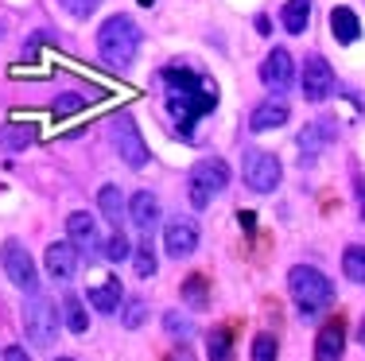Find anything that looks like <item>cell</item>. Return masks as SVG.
Returning a JSON list of instances; mask_svg holds the SVG:
<instances>
[{
	"instance_id": "6da1fadb",
	"label": "cell",
	"mask_w": 365,
	"mask_h": 361,
	"mask_svg": "<svg viewBox=\"0 0 365 361\" xmlns=\"http://www.w3.org/2000/svg\"><path fill=\"white\" fill-rule=\"evenodd\" d=\"M163 85H168V113L175 120V132L182 140H190L195 120L218 109V85H214V78H206V74L190 70L182 63L163 70Z\"/></svg>"
},
{
	"instance_id": "7a4b0ae2",
	"label": "cell",
	"mask_w": 365,
	"mask_h": 361,
	"mask_svg": "<svg viewBox=\"0 0 365 361\" xmlns=\"http://www.w3.org/2000/svg\"><path fill=\"white\" fill-rule=\"evenodd\" d=\"M140 43H144V31L136 28L133 16H109L98 31V55L113 70H125L140 55Z\"/></svg>"
},
{
	"instance_id": "3957f363",
	"label": "cell",
	"mask_w": 365,
	"mask_h": 361,
	"mask_svg": "<svg viewBox=\"0 0 365 361\" xmlns=\"http://www.w3.org/2000/svg\"><path fill=\"white\" fill-rule=\"evenodd\" d=\"M288 291L299 307V319H319L330 303H334V283L311 264H295L288 272Z\"/></svg>"
},
{
	"instance_id": "277c9868",
	"label": "cell",
	"mask_w": 365,
	"mask_h": 361,
	"mask_svg": "<svg viewBox=\"0 0 365 361\" xmlns=\"http://www.w3.org/2000/svg\"><path fill=\"white\" fill-rule=\"evenodd\" d=\"M187 183H190V206H195V210H206V206L230 187V167H225L222 159H198L195 167H190Z\"/></svg>"
},
{
	"instance_id": "5b68a950",
	"label": "cell",
	"mask_w": 365,
	"mask_h": 361,
	"mask_svg": "<svg viewBox=\"0 0 365 361\" xmlns=\"http://www.w3.org/2000/svg\"><path fill=\"white\" fill-rule=\"evenodd\" d=\"M24 334H28V342L39 350H47L51 342L58 338V311L47 295H39V291L24 303Z\"/></svg>"
},
{
	"instance_id": "8992f818",
	"label": "cell",
	"mask_w": 365,
	"mask_h": 361,
	"mask_svg": "<svg viewBox=\"0 0 365 361\" xmlns=\"http://www.w3.org/2000/svg\"><path fill=\"white\" fill-rule=\"evenodd\" d=\"M109 132H113V144H117V156L125 159V167L140 171L148 163V144L140 136V125H136L128 113H117L109 120Z\"/></svg>"
},
{
	"instance_id": "52a82bcc",
	"label": "cell",
	"mask_w": 365,
	"mask_h": 361,
	"mask_svg": "<svg viewBox=\"0 0 365 361\" xmlns=\"http://www.w3.org/2000/svg\"><path fill=\"white\" fill-rule=\"evenodd\" d=\"M241 175H245L249 191H257V194H272L276 187H280V179H284V167H280V159H276L272 152L253 148V152H245Z\"/></svg>"
},
{
	"instance_id": "ba28073f",
	"label": "cell",
	"mask_w": 365,
	"mask_h": 361,
	"mask_svg": "<svg viewBox=\"0 0 365 361\" xmlns=\"http://www.w3.org/2000/svg\"><path fill=\"white\" fill-rule=\"evenodd\" d=\"M0 261H4V272H8V280H12L16 288L28 291V295H36V291H39L36 261H31L28 248H24L16 237H8V241H4V248H0Z\"/></svg>"
},
{
	"instance_id": "9c48e42d",
	"label": "cell",
	"mask_w": 365,
	"mask_h": 361,
	"mask_svg": "<svg viewBox=\"0 0 365 361\" xmlns=\"http://www.w3.org/2000/svg\"><path fill=\"white\" fill-rule=\"evenodd\" d=\"M299 85H303V98H307V101H327L330 93H334V70H330V63L323 55L303 58Z\"/></svg>"
},
{
	"instance_id": "30bf717a",
	"label": "cell",
	"mask_w": 365,
	"mask_h": 361,
	"mask_svg": "<svg viewBox=\"0 0 365 361\" xmlns=\"http://www.w3.org/2000/svg\"><path fill=\"white\" fill-rule=\"evenodd\" d=\"M260 82H264L272 93L292 90V82H295V66H292V55H288L284 47H272V51H268V58L260 63Z\"/></svg>"
},
{
	"instance_id": "8fae6325",
	"label": "cell",
	"mask_w": 365,
	"mask_h": 361,
	"mask_svg": "<svg viewBox=\"0 0 365 361\" xmlns=\"http://www.w3.org/2000/svg\"><path fill=\"white\" fill-rule=\"evenodd\" d=\"M163 248H168V256H190L198 248V226L190 218H171L168 226H163Z\"/></svg>"
},
{
	"instance_id": "7c38bea8",
	"label": "cell",
	"mask_w": 365,
	"mask_h": 361,
	"mask_svg": "<svg viewBox=\"0 0 365 361\" xmlns=\"http://www.w3.org/2000/svg\"><path fill=\"white\" fill-rule=\"evenodd\" d=\"M43 261H47L51 276L58 283H66V280H74V272H78V245L74 241H51Z\"/></svg>"
},
{
	"instance_id": "4fadbf2b",
	"label": "cell",
	"mask_w": 365,
	"mask_h": 361,
	"mask_svg": "<svg viewBox=\"0 0 365 361\" xmlns=\"http://www.w3.org/2000/svg\"><path fill=\"white\" fill-rule=\"evenodd\" d=\"M66 234H71V241L78 245V253L93 256L101 248V237H98V221L90 218L86 210H74L71 218H66Z\"/></svg>"
},
{
	"instance_id": "5bb4252c",
	"label": "cell",
	"mask_w": 365,
	"mask_h": 361,
	"mask_svg": "<svg viewBox=\"0 0 365 361\" xmlns=\"http://www.w3.org/2000/svg\"><path fill=\"white\" fill-rule=\"evenodd\" d=\"M128 221H133L140 234L152 237L155 221H160V199H155L152 191H136L133 199H128Z\"/></svg>"
},
{
	"instance_id": "9a60e30c",
	"label": "cell",
	"mask_w": 365,
	"mask_h": 361,
	"mask_svg": "<svg viewBox=\"0 0 365 361\" xmlns=\"http://www.w3.org/2000/svg\"><path fill=\"white\" fill-rule=\"evenodd\" d=\"M342 354H346V326L342 319H330L315 338V361H342Z\"/></svg>"
},
{
	"instance_id": "2e32d148",
	"label": "cell",
	"mask_w": 365,
	"mask_h": 361,
	"mask_svg": "<svg viewBox=\"0 0 365 361\" xmlns=\"http://www.w3.org/2000/svg\"><path fill=\"white\" fill-rule=\"evenodd\" d=\"M288 101L284 98H268V101H260V105L253 109V117H249V128L253 132H268V128H280V125H288Z\"/></svg>"
},
{
	"instance_id": "e0dca14e",
	"label": "cell",
	"mask_w": 365,
	"mask_h": 361,
	"mask_svg": "<svg viewBox=\"0 0 365 361\" xmlns=\"http://www.w3.org/2000/svg\"><path fill=\"white\" fill-rule=\"evenodd\" d=\"M120 280H101V283H93L90 288V303H93V311H101V315H113L120 307Z\"/></svg>"
},
{
	"instance_id": "ac0fdd59",
	"label": "cell",
	"mask_w": 365,
	"mask_h": 361,
	"mask_svg": "<svg viewBox=\"0 0 365 361\" xmlns=\"http://www.w3.org/2000/svg\"><path fill=\"white\" fill-rule=\"evenodd\" d=\"M330 31H334L338 43H358L361 23L354 16V8H330Z\"/></svg>"
},
{
	"instance_id": "d6986e66",
	"label": "cell",
	"mask_w": 365,
	"mask_h": 361,
	"mask_svg": "<svg viewBox=\"0 0 365 361\" xmlns=\"http://www.w3.org/2000/svg\"><path fill=\"white\" fill-rule=\"evenodd\" d=\"M330 140H334V132H330V120H315V125H311L307 132L299 136V152H303L299 163H311V159H315V152L323 148V144H330Z\"/></svg>"
},
{
	"instance_id": "ffe728a7",
	"label": "cell",
	"mask_w": 365,
	"mask_h": 361,
	"mask_svg": "<svg viewBox=\"0 0 365 361\" xmlns=\"http://www.w3.org/2000/svg\"><path fill=\"white\" fill-rule=\"evenodd\" d=\"M280 23H284V31H292V36H303L307 23H311V0H288L284 12H280Z\"/></svg>"
},
{
	"instance_id": "44dd1931",
	"label": "cell",
	"mask_w": 365,
	"mask_h": 361,
	"mask_svg": "<svg viewBox=\"0 0 365 361\" xmlns=\"http://www.w3.org/2000/svg\"><path fill=\"white\" fill-rule=\"evenodd\" d=\"M98 206H101V214H106V221L113 229H120V221L128 218V210H125V199H120V191L117 187H101V194H98Z\"/></svg>"
},
{
	"instance_id": "7402d4cb",
	"label": "cell",
	"mask_w": 365,
	"mask_h": 361,
	"mask_svg": "<svg viewBox=\"0 0 365 361\" xmlns=\"http://www.w3.org/2000/svg\"><path fill=\"white\" fill-rule=\"evenodd\" d=\"M182 299H187L195 311H202V307L210 303V280L206 276H187V283H182Z\"/></svg>"
},
{
	"instance_id": "603a6c76",
	"label": "cell",
	"mask_w": 365,
	"mask_h": 361,
	"mask_svg": "<svg viewBox=\"0 0 365 361\" xmlns=\"http://www.w3.org/2000/svg\"><path fill=\"white\" fill-rule=\"evenodd\" d=\"M342 272H346V280H354V283H365V245H350L342 253Z\"/></svg>"
},
{
	"instance_id": "cb8c5ba5",
	"label": "cell",
	"mask_w": 365,
	"mask_h": 361,
	"mask_svg": "<svg viewBox=\"0 0 365 361\" xmlns=\"http://www.w3.org/2000/svg\"><path fill=\"white\" fill-rule=\"evenodd\" d=\"M36 140V128H28V125H4L0 128V144H4V148H12V152H24L28 148V144Z\"/></svg>"
},
{
	"instance_id": "d4e9b609",
	"label": "cell",
	"mask_w": 365,
	"mask_h": 361,
	"mask_svg": "<svg viewBox=\"0 0 365 361\" xmlns=\"http://www.w3.org/2000/svg\"><path fill=\"white\" fill-rule=\"evenodd\" d=\"M63 319H66V326H71V334H86V330H90V319H86L82 299H78V295L63 299Z\"/></svg>"
},
{
	"instance_id": "484cf974",
	"label": "cell",
	"mask_w": 365,
	"mask_h": 361,
	"mask_svg": "<svg viewBox=\"0 0 365 361\" xmlns=\"http://www.w3.org/2000/svg\"><path fill=\"white\" fill-rule=\"evenodd\" d=\"M206 354H210V361H233V346H230V330H225V326L210 330V338H206Z\"/></svg>"
},
{
	"instance_id": "4316f807",
	"label": "cell",
	"mask_w": 365,
	"mask_h": 361,
	"mask_svg": "<svg viewBox=\"0 0 365 361\" xmlns=\"http://www.w3.org/2000/svg\"><path fill=\"white\" fill-rule=\"evenodd\" d=\"M136 276H140V280L155 276V253H152V237H148V234H144L140 245H136Z\"/></svg>"
},
{
	"instance_id": "83f0119b",
	"label": "cell",
	"mask_w": 365,
	"mask_h": 361,
	"mask_svg": "<svg viewBox=\"0 0 365 361\" xmlns=\"http://www.w3.org/2000/svg\"><path fill=\"white\" fill-rule=\"evenodd\" d=\"M144 319H148V303H144L140 295H133V299L125 303V315H120V323H125L128 330H136V326H144Z\"/></svg>"
},
{
	"instance_id": "f1b7e54d",
	"label": "cell",
	"mask_w": 365,
	"mask_h": 361,
	"mask_svg": "<svg viewBox=\"0 0 365 361\" xmlns=\"http://www.w3.org/2000/svg\"><path fill=\"white\" fill-rule=\"evenodd\" d=\"M280 357V346H276L272 334H257L253 338V361H276Z\"/></svg>"
},
{
	"instance_id": "f546056e",
	"label": "cell",
	"mask_w": 365,
	"mask_h": 361,
	"mask_svg": "<svg viewBox=\"0 0 365 361\" xmlns=\"http://www.w3.org/2000/svg\"><path fill=\"white\" fill-rule=\"evenodd\" d=\"M106 256L109 261H125V256H133V245H128V237L120 234V229H113V237L106 241Z\"/></svg>"
},
{
	"instance_id": "4dcf8cb0",
	"label": "cell",
	"mask_w": 365,
	"mask_h": 361,
	"mask_svg": "<svg viewBox=\"0 0 365 361\" xmlns=\"http://www.w3.org/2000/svg\"><path fill=\"white\" fill-rule=\"evenodd\" d=\"M163 330H168V334H175V338H190V334H195V326H190L187 315L168 311V315H163Z\"/></svg>"
},
{
	"instance_id": "1f68e13d",
	"label": "cell",
	"mask_w": 365,
	"mask_h": 361,
	"mask_svg": "<svg viewBox=\"0 0 365 361\" xmlns=\"http://www.w3.org/2000/svg\"><path fill=\"white\" fill-rule=\"evenodd\" d=\"M58 4H63L66 12L74 16V20H86V16H93V12H98V4H101V0H58Z\"/></svg>"
},
{
	"instance_id": "d6a6232c",
	"label": "cell",
	"mask_w": 365,
	"mask_h": 361,
	"mask_svg": "<svg viewBox=\"0 0 365 361\" xmlns=\"http://www.w3.org/2000/svg\"><path fill=\"white\" fill-rule=\"evenodd\" d=\"M82 105H86L82 93H66V98L55 101V117H66V113H74V109H82Z\"/></svg>"
},
{
	"instance_id": "836d02e7",
	"label": "cell",
	"mask_w": 365,
	"mask_h": 361,
	"mask_svg": "<svg viewBox=\"0 0 365 361\" xmlns=\"http://www.w3.org/2000/svg\"><path fill=\"white\" fill-rule=\"evenodd\" d=\"M4 361H31V357L24 354L20 346H8V350H4Z\"/></svg>"
},
{
	"instance_id": "e575fe53",
	"label": "cell",
	"mask_w": 365,
	"mask_h": 361,
	"mask_svg": "<svg viewBox=\"0 0 365 361\" xmlns=\"http://www.w3.org/2000/svg\"><path fill=\"white\" fill-rule=\"evenodd\" d=\"M168 361H195V357H190V350L187 346H179V350H171V357Z\"/></svg>"
},
{
	"instance_id": "d590c367",
	"label": "cell",
	"mask_w": 365,
	"mask_h": 361,
	"mask_svg": "<svg viewBox=\"0 0 365 361\" xmlns=\"http://www.w3.org/2000/svg\"><path fill=\"white\" fill-rule=\"evenodd\" d=\"M358 206H361V218H365V179L358 183Z\"/></svg>"
},
{
	"instance_id": "8d00e7d4",
	"label": "cell",
	"mask_w": 365,
	"mask_h": 361,
	"mask_svg": "<svg viewBox=\"0 0 365 361\" xmlns=\"http://www.w3.org/2000/svg\"><path fill=\"white\" fill-rule=\"evenodd\" d=\"M358 338H361V346H365V319H361V330H358Z\"/></svg>"
},
{
	"instance_id": "74e56055",
	"label": "cell",
	"mask_w": 365,
	"mask_h": 361,
	"mask_svg": "<svg viewBox=\"0 0 365 361\" xmlns=\"http://www.w3.org/2000/svg\"><path fill=\"white\" fill-rule=\"evenodd\" d=\"M58 361H74V357H58Z\"/></svg>"
}]
</instances>
